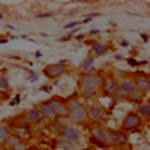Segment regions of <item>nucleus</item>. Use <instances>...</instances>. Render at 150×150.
Listing matches in <instances>:
<instances>
[{
	"mask_svg": "<svg viewBox=\"0 0 150 150\" xmlns=\"http://www.w3.org/2000/svg\"><path fill=\"white\" fill-rule=\"evenodd\" d=\"M78 24H81V21L78 23V21H74V23H69V24H66V26L63 27L65 30H69V29H74V27H77Z\"/></svg>",
	"mask_w": 150,
	"mask_h": 150,
	"instance_id": "a878e982",
	"label": "nucleus"
},
{
	"mask_svg": "<svg viewBox=\"0 0 150 150\" xmlns=\"http://www.w3.org/2000/svg\"><path fill=\"white\" fill-rule=\"evenodd\" d=\"M26 117H27V122L29 123H39L41 122V114H39V111H38L36 108H29L26 111Z\"/></svg>",
	"mask_w": 150,
	"mask_h": 150,
	"instance_id": "f3484780",
	"label": "nucleus"
},
{
	"mask_svg": "<svg viewBox=\"0 0 150 150\" xmlns=\"http://www.w3.org/2000/svg\"><path fill=\"white\" fill-rule=\"evenodd\" d=\"M137 114H138V117L143 120V119H147L150 116V104L144 102V104H140L138 105V110H137Z\"/></svg>",
	"mask_w": 150,
	"mask_h": 150,
	"instance_id": "aec40b11",
	"label": "nucleus"
},
{
	"mask_svg": "<svg viewBox=\"0 0 150 150\" xmlns=\"http://www.w3.org/2000/svg\"><path fill=\"white\" fill-rule=\"evenodd\" d=\"M111 98H112V101H114V102H122V101H125V99H126V95L122 93V92L117 89V90H114V92L111 93Z\"/></svg>",
	"mask_w": 150,
	"mask_h": 150,
	"instance_id": "4be33fe9",
	"label": "nucleus"
},
{
	"mask_svg": "<svg viewBox=\"0 0 150 150\" xmlns=\"http://www.w3.org/2000/svg\"><path fill=\"white\" fill-rule=\"evenodd\" d=\"M90 141L95 143L99 147H108L110 146V129L104 128L101 125H96L92 128V137Z\"/></svg>",
	"mask_w": 150,
	"mask_h": 150,
	"instance_id": "f257e3e1",
	"label": "nucleus"
},
{
	"mask_svg": "<svg viewBox=\"0 0 150 150\" xmlns=\"http://www.w3.org/2000/svg\"><path fill=\"white\" fill-rule=\"evenodd\" d=\"M92 71H95V56H87L80 65V72L81 75H84V74H92Z\"/></svg>",
	"mask_w": 150,
	"mask_h": 150,
	"instance_id": "f8f14e48",
	"label": "nucleus"
},
{
	"mask_svg": "<svg viewBox=\"0 0 150 150\" xmlns=\"http://www.w3.org/2000/svg\"><path fill=\"white\" fill-rule=\"evenodd\" d=\"M0 102H2V93H0Z\"/></svg>",
	"mask_w": 150,
	"mask_h": 150,
	"instance_id": "2f4dec72",
	"label": "nucleus"
},
{
	"mask_svg": "<svg viewBox=\"0 0 150 150\" xmlns=\"http://www.w3.org/2000/svg\"><path fill=\"white\" fill-rule=\"evenodd\" d=\"M65 72H66V65H62V63H53V65H48L44 68V75L51 80H57Z\"/></svg>",
	"mask_w": 150,
	"mask_h": 150,
	"instance_id": "39448f33",
	"label": "nucleus"
},
{
	"mask_svg": "<svg viewBox=\"0 0 150 150\" xmlns=\"http://www.w3.org/2000/svg\"><path fill=\"white\" fill-rule=\"evenodd\" d=\"M9 90V81L5 75H0V93Z\"/></svg>",
	"mask_w": 150,
	"mask_h": 150,
	"instance_id": "5701e85b",
	"label": "nucleus"
},
{
	"mask_svg": "<svg viewBox=\"0 0 150 150\" xmlns=\"http://www.w3.org/2000/svg\"><path fill=\"white\" fill-rule=\"evenodd\" d=\"M83 150H96V149H93V147H86V149H83Z\"/></svg>",
	"mask_w": 150,
	"mask_h": 150,
	"instance_id": "c756f323",
	"label": "nucleus"
},
{
	"mask_svg": "<svg viewBox=\"0 0 150 150\" xmlns=\"http://www.w3.org/2000/svg\"><path fill=\"white\" fill-rule=\"evenodd\" d=\"M86 112H87V117L93 119L95 122H102L107 117V112L102 107L99 105H89L86 107Z\"/></svg>",
	"mask_w": 150,
	"mask_h": 150,
	"instance_id": "6e6552de",
	"label": "nucleus"
},
{
	"mask_svg": "<svg viewBox=\"0 0 150 150\" xmlns=\"http://www.w3.org/2000/svg\"><path fill=\"white\" fill-rule=\"evenodd\" d=\"M62 137L69 140V141H72V143H77L81 138V132L77 126H72L71 125V126H65L63 129H62Z\"/></svg>",
	"mask_w": 150,
	"mask_h": 150,
	"instance_id": "9d476101",
	"label": "nucleus"
},
{
	"mask_svg": "<svg viewBox=\"0 0 150 150\" xmlns=\"http://www.w3.org/2000/svg\"><path fill=\"white\" fill-rule=\"evenodd\" d=\"M134 81V87L135 90L138 92H143V93H147L150 90V78L147 74H137V77Z\"/></svg>",
	"mask_w": 150,
	"mask_h": 150,
	"instance_id": "0eeeda50",
	"label": "nucleus"
},
{
	"mask_svg": "<svg viewBox=\"0 0 150 150\" xmlns=\"http://www.w3.org/2000/svg\"><path fill=\"white\" fill-rule=\"evenodd\" d=\"M74 144H75V143H72V141L63 138V137H60V138L57 140L56 147H57V149H63V150H72V149H74Z\"/></svg>",
	"mask_w": 150,
	"mask_h": 150,
	"instance_id": "412c9836",
	"label": "nucleus"
},
{
	"mask_svg": "<svg viewBox=\"0 0 150 150\" xmlns=\"http://www.w3.org/2000/svg\"><path fill=\"white\" fill-rule=\"evenodd\" d=\"M110 144H114V147H125L128 144V134L110 129Z\"/></svg>",
	"mask_w": 150,
	"mask_h": 150,
	"instance_id": "423d86ee",
	"label": "nucleus"
},
{
	"mask_svg": "<svg viewBox=\"0 0 150 150\" xmlns=\"http://www.w3.org/2000/svg\"><path fill=\"white\" fill-rule=\"evenodd\" d=\"M141 125V119L138 117L135 111H131L126 114V117L123 119V123H122V131L123 132H128V131H132V129H137Z\"/></svg>",
	"mask_w": 150,
	"mask_h": 150,
	"instance_id": "7ed1b4c3",
	"label": "nucleus"
},
{
	"mask_svg": "<svg viewBox=\"0 0 150 150\" xmlns=\"http://www.w3.org/2000/svg\"><path fill=\"white\" fill-rule=\"evenodd\" d=\"M78 83L81 84V86H90V87H98L99 86H102V83H104V77L102 75H99V74H84V75H81V77L78 78Z\"/></svg>",
	"mask_w": 150,
	"mask_h": 150,
	"instance_id": "20e7f679",
	"label": "nucleus"
},
{
	"mask_svg": "<svg viewBox=\"0 0 150 150\" xmlns=\"http://www.w3.org/2000/svg\"><path fill=\"white\" fill-rule=\"evenodd\" d=\"M102 90H104L105 95H111L114 90H117V80H114V78H104Z\"/></svg>",
	"mask_w": 150,
	"mask_h": 150,
	"instance_id": "2eb2a0df",
	"label": "nucleus"
},
{
	"mask_svg": "<svg viewBox=\"0 0 150 150\" xmlns=\"http://www.w3.org/2000/svg\"><path fill=\"white\" fill-rule=\"evenodd\" d=\"M80 95L86 99H90V98H95L98 95V89L96 87H90V86H81Z\"/></svg>",
	"mask_w": 150,
	"mask_h": 150,
	"instance_id": "dca6fc26",
	"label": "nucleus"
},
{
	"mask_svg": "<svg viewBox=\"0 0 150 150\" xmlns=\"http://www.w3.org/2000/svg\"><path fill=\"white\" fill-rule=\"evenodd\" d=\"M18 141H20V137H17L15 134H9L6 138L2 141V146H5L6 149H11L12 150V147H14Z\"/></svg>",
	"mask_w": 150,
	"mask_h": 150,
	"instance_id": "6ab92c4d",
	"label": "nucleus"
},
{
	"mask_svg": "<svg viewBox=\"0 0 150 150\" xmlns=\"http://www.w3.org/2000/svg\"><path fill=\"white\" fill-rule=\"evenodd\" d=\"M26 150H38V149H35V147H27Z\"/></svg>",
	"mask_w": 150,
	"mask_h": 150,
	"instance_id": "7c9ffc66",
	"label": "nucleus"
},
{
	"mask_svg": "<svg viewBox=\"0 0 150 150\" xmlns=\"http://www.w3.org/2000/svg\"><path fill=\"white\" fill-rule=\"evenodd\" d=\"M117 89H119L122 93H125V95L128 96L131 92H134V90H135V87H134V81H132V80H128V78H123V80L117 81Z\"/></svg>",
	"mask_w": 150,
	"mask_h": 150,
	"instance_id": "ddd939ff",
	"label": "nucleus"
},
{
	"mask_svg": "<svg viewBox=\"0 0 150 150\" xmlns=\"http://www.w3.org/2000/svg\"><path fill=\"white\" fill-rule=\"evenodd\" d=\"M54 12H50V14H39L38 15V18H48V17H53Z\"/></svg>",
	"mask_w": 150,
	"mask_h": 150,
	"instance_id": "bb28decb",
	"label": "nucleus"
},
{
	"mask_svg": "<svg viewBox=\"0 0 150 150\" xmlns=\"http://www.w3.org/2000/svg\"><path fill=\"white\" fill-rule=\"evenodd\" d=\"M122 45H123V47H128V45H129V42H126V41H122Z\"/></svg>",
	"mask_w": 150,
	"mask_h": 150,
	"instance_id": "c85d7f7f",
	"label": "nucleus"
},
{
	"mask_svg": "<svg viewBox=\"0 0 150 150\" xmlns=\"http://www.w3.org/2000/svg\"><path fill=\"white\" fill-rule=\"evenodd\" d=\"M0 149H2V143H0Z\"/></svg>",
	"mask_w": 150,
	"mask_h": 150,
	"instance_id": "473e14b6",
	"label": "nucleus"
},
{
	"mask_svg": "<svg viewBox=\"0 0 150 150\" xmlns=\"http://www.w3.org/2000/svg\"><path fill=\"white\" fill-rule=\"evenodd\" d=\"M126 98L129 99L131 102H134V104H141V102L144 101V98H146V93L138 92V90H134V92H131Z\"/></svg>",
	"mask_w": 150,
	"mask_h": 150,
	"instance_id": "a211bd4d",
	"label": "nucleus"
},
{
	"mask_svg": "<svg viewBox=\"0 0 150 150\" xmlns=\"http://www.w3.org/2000/svg\"><path fill=\"white\" fill-rule=\"evenodd\" d=\"M68 119H71L74 123H86L87 120H89V117H87V112H86V107H80V108H75V110H69V116Z\"/></svg>",
	"mask_w": 150,
	"mask_h": 150,
	"instance_id": "1a4fd4ad",
	"label": "nucleus"
},
{
	"mask_svg": "<svg viewBox=\"0 0 150 150\" xmlns=\"http://www.w3.org/2000/svg\"><path fill=\"white\" fill-rule=\"evenodd\" d=\"M90 48H92V51L95 53V56H105L108 53V48L107 45H104L102 42H99V41H92L90 42Z\"/></svg>",
	"mask_w": 150,
	"mask_h": 150,
	"instance_id": "4468645a",
	"label": "nucleus"
},
{
	"mask_svg": "<svg viewBox=\"0 0 150 150\" xmlns=\"http://www.w3.org/2000/svg\"><path fill=\"white\" fill-rule=\"evenodd\" d=\"M9 135V128L6 123H0V143H2L6 137Z\"/></svg>",
	"mask_w": 150,
	"mask_h": 150,
	"instance_id": "b1692460",
	"label": "nucleus"
},
{
	"mask_svg": "<svg viewBox=\"0 0 150 150\" xmlns=\"http://www.w3.org/2000/svg\"><path fill=\"white\" fill-rule=\"evenodd\" d=\"M0 66H2V62H0Z\"/></svg>",
	"mask_w": 150,
	"mask_h": 150,
	"instance_id": "72a5a7b5",
	"label": "nucleus"
},
{
	"mask_svg": "<svg viewBox=\"0 0 150 150\" xmlns=\"http://www.w3.org/2000/svg\"><path fill=\"white\" fill-rule=\"evenodd\" d=\"M47 104L51 107V110L54 111V114L56 117H63L66 119L69 116V107L66 104V101L63 98H60V96H53V98H50Z\"/></svg>",
	"mask_w": 150,
	"mask_h": 150,
	"instance_id": "f03ea898",
	"label": "nucleus"
},
{
	"mask_svg": "<svg viewBox=\"0 0 150 150\" xmlns=\"http://www.w3.org/2000/svg\"><path fill=\"white\" fill-rule=\"evenodd\" d=\"M26 149H27V147H26V144H24V141H21V140H20L14 147H12V150H26Z\"/></svg>",
	"mask_w": 150,
	"mask_h": 150,
	"instance_id": "393cba45",
	"label": "nucleus"
},
{
	"mask_svg": "<svg viewBox=\"0 0 150 150\" xmlns=\"http://www.w3.org/2000/svg\"><path fill=\"white\" fill-rule=\"evenodd\" d=\"M108 150H126V147H111Z\"/></svg>",
	"mask_w": 150,
	"mask_h": 150,
	"instance_id": "cd10ccee",
	"label": "nucleus"
},
{
	"mask_svg": "<svg viewBox=\"0 0 150 150\" xmlns=\"http://www.w3.org/2000/svg\"><path fill=\"white\" fill-rule=\"evenodd\" d=\"M36 110L39 111V114H41L42 119H47V120H50V122H54V120H56L54 111L51 110V107L47 104V101H45V102H39V104L36 105Z\"/></svg>",
	"mask_w": 150,
	"mask_h": 150,
	"instance_id": "9b49d317",
	"label": "nucleus"
}]
</instances>
